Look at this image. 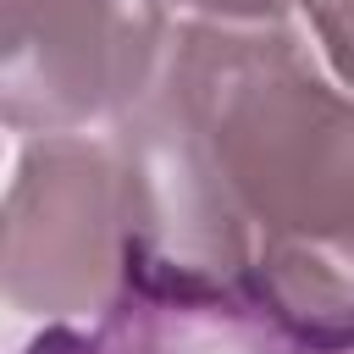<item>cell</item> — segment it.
I'll list each match as a JSON object with an SVG mask.
<instances>
[{"mask_svg": "<svg viewBox=\"0 0 354 354\" xmlns=\"http://www.w3.org/2000/svg\"><path fill=\"white\" fill-rule=\"evenodd\" d=\"M177 6H188V11H199V17H210V22H238V28H249V22H277L282 11H293V6H321V0H177Z\"/></svg>", "mask_w": 354, "mask_h": 354, "instance_id": "cell-5", "label": "cell"}, {"mask_svg": "<svg viewBox=\"0 0 354 354\" xmlns=\"http://www.w3.org/2000/svg\"><path fill=\"white\" fill-rule=\"evenodd\" d=\"M6 293L17 310L100 321L133 293L122 155L83 133H33L6 199Z\"/></svg>", "mask_w": 354, "mask_h": 354, "instance_id": "cell-2", "label": "cell"}, {"mask_svg": "<svg viewBox=\"0 0 354 354\" xmlns=\"http://www.w3.org/2000/svg\"><path fill=\"white\" fill-rule=\"evenodd\" d=\"M205 171L238 299L315 354L354 343V88L277 22L188 28L155 77Z\"/></svg>", "mask_w": 354, "mask_h": 354, "instance_id": "cell-1", "label": "cell"}, {"mask_svg": "<svg viewBox=\"0 0 354 354\" xmlns=\"http://www.w3.org/2000/svg\"><path fill=\"white\" fill-rule=\"evenodd\" d=\"M160 66L155 0H6V122L22 138L127 116Z\"/></svg>", "mask_w": 354, "mask_h": 354, "instance_id": "cell-3", "label": "cell"}, {"mask_svg": "<svg viewBox=\"0 0 354 354\" xmlns=\"http://www.w3.org/2000/svg\"><path fill=\"white\" fill-rule=\"evenodd\" d=\"M321 44L337 77L354 88V0H321Z\"/></svg>", "mask_w": 354, "mask_h": 354, "instance_id": "cell-4", "label": "cell"}]
</instances>
